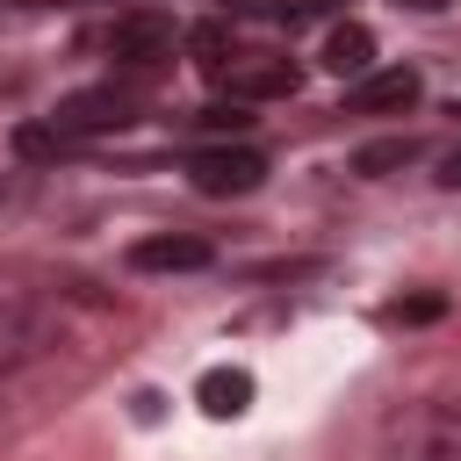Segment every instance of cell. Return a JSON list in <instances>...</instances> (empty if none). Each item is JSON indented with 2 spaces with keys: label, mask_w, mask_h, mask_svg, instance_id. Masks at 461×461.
<instances>
[{
  "label": "cell",
  "mask_w": 461,
  "mask_h": 461,
  "mask_svg": "<svg viewBox=\"0 0 461 461\" xmlns=\"http://www.w3.org/2000/svg\"><path fill=\"white\" fill-rule=\"evenodd\" d=\"M58 331H65V310H58L50 295H7V303H0V389H7L14 375H29V367L58 346Z\"/></svg>",
  "instance_id": "6da1fadb"
},
{
  "label": "cell",
  "mask_w": 461,
  "mask_h": 461,
  "mask_svg": "<svg viewBox=\"0 0 461 461\" xmlns=\"http://www.w3.org/2000/svg\"><path fill=\"white\" fill-rule=\"evenodd\" d=\"M389 454L396 461H461V411L447 403H411L389 418Z\"/></svg>",
  "instance_id": "7a4b0ae2"
},
{
  "label": "cell",
  "mask_w": 461,
  "mask_h": 461,
  "mask_svg": "<svg viewBox=\"0 0 461 461\" xmlns=\"http://www.w3.org/2000/svg\"><path fill=\"white\" fill-rule=\"evenodd\" d=\"M187 180H194V194H252L259 180H267V158L252 151V144H209V151H194L187 158Z\"/></svg>",
  "instance_id": "3957f363"
},
{
  "label": "cell",
  "mask_w": 461,
  "mask_h": 461,
  "mask_svg": "<svg viewBox=\"0 0 461 461\" xmlns=\"http://www.w3.org/2000/svg\"><path fill=\"white\" fill-rule=\"evenodd\" d=\"M130 115H137L130 94H115V86H86V94H65L50 122H58L65 137H108V130H130Z\"/></svg>",
  "instance_id": "277c9868"
},
{
  "label": "cell",
  "mask_w": 461,
  "mask_h": 461,
  "mask_svg": "<svg viewBox=\"0 0 461 461\" xmlns=\"http://www.w3.org/2000/svg\"><path fill=\"white\" fill-rule=\"evenodd\" d=\"M108 50H115V65L151 72V65L173 58V22H166V14H122V22L108 29Z\"/></svg>",
  "instance_id": "5b68a950"
},
{
  "label": "cell",
  "mask_w": 461,
  "mask_h": 461,
  "mask_svg": "<svg viewBox=\"0 0 461 461\" xmlns=\"http://www.w3.org/2000/svg\"><path fill=\"white\" fill-rule=\"evenodd\" d=\"M418 94H425V79H418L411 65H382V72H360V79H353L346 108H353V115H403Z\"/></svg>",
  "instance_id": "8992f818"
},
{
  "label": "cell",
  "mask_w": 461,
  "mask_h": 461,
  "mask_svg": "<svg viewBox=\"0 0 461 461\" xmlns=\"http://www.w3.org/2000/svg\"><path fill=\"white\" fill-rule=\"evenodd\" d=\"M209 259H216V245L194 238V230H166V238H137L130 245V267L137 274H202Z\"/></svg>",
  "instance_id": "52a82bcc"
},
{
  "label": "cell",
  "mask_w": 461,
  "mask_h": 461,
  "mask_svg": "<svg viewBox=\"0 0 461 461\" xmlns=\"http://www.w3.org/2000/svg\"><path fill=\"white\" fill-rule=\"evenodd\" d=\"M216 79L230 86V101H288V94L303 86V72H295L288 58H238V65H223Z\"/></svg>",
  "instance_id": "ba28073f"
},
{
  "label": "cell",
  "mask_w": 461,
  "mask_h": 461,
  "mask_svg": "<svg viewBox=\"0 0 461 461\" xmlns=\"http://www.w3.org/2000/svg\"><path fill=\"white\" fill-rule=\"evenodd\" d=\"M324 72H339V79H360V72H375V29L367 22H339L331 36H324Z\"/></svg>",
  "instance_id": "9c48e42d"
},
{
  "label": "cell",
  "mask_w": 461,
  "mask_h": 461,
  "mask_svg": "<svg viewBox=\"0 0 461 461\" xmlns=\"http://www.w3.org/2000/svg\"><path fill=\"white\" fill-rule=\"evenodd\" d=\"M194 403H202L209 418H245V411H252V375H245V367H202Z\"/></svg>",
  "instance_id": "30bf717a"
},
{
  "label": "cell",
  "mask_w": 461,
  "mask_h": 461,
  "mask_svg": "<svg viewBox=\"0 0 461 461\" xmlns=\"http://www.w3.org/2000/svg\"><path fill=\"white\" fill-rule=\"evenodd\" d=\"M411 158H418V137H375V144L353 151V173L360 180H382V173H403Z\"/></svg>",
  "instance_id": "8fae6325"
},
{
  "label": "cell",
  "mask_w": 461,
  "mask_h": 461,
  "mask_svg": "<svg viewBox=\"0 0 461 461\" xmlns=\"http://www.w3.org/2000/svg\"><path fill=\"white\" fill-rule=\"evenodd\" d=\"M382 317H389V324H439V317H447V295H439V288H418V295H396Z\"/></svg>",
  "instance_id": "7c38bea8"
},
{
  "label": "cell",
  "mask_w": 461,
  "mask_h": 461,
  "mask_svg": "<svg viewBox=\"0 0 461 461\" xmlns=\"http://www.w3.org/2000/svg\"><path fill=\"white\" fill-rule=\"evenodd\" d=\"M187 50H194V65H202V72H223L230 29H223V22H194V29H187Z\"/></svg>",
  "instance_id": "4fadbf2b"
},
{
  "label": "cell",
  "mask_w": 461,
  "mask_h": 461,
  "mask_svg": "<svg viewBox=\"0 0 461 461\" xmlns=\"http://www.w3.org/2000/svg\"><path fill=\"white\" fill-rule=\"evenodd\" d=\"M194 122H202L209 137H245V130H252V101H216V108H202Z\"/></svg>",
  "instance_id": "5bb4252c"
},
{
  "label": "cell",
  "mask_w": 461,
  "mask_h": 461,
  "mask_svg": "<svg viewBox=\"0 0 461 461\" xmlns=\"http://www.w3.org/2000/svg\"><path fill=\"white\" fill-rule=\"evenodd\" d=\"M14 151H22V158H58V151H65V130H58V122H22V130H14Z\"/></svg>",
  "instance_id": "9a60e30c"
},
{
  "label": "cell",
  "mask_w": 461,
  "mask_h": 461,
  "mask_svg": "<svg viewBox=\"0 0 461 461\" xmlns=\"http://www.w3.org/2000/svg\"><path fill=\"white\" fill-rule=\"evenodd\" d=\"M439 187H454V194H461V144L439 158Z\"/></svg>",
  "instance_id": "2e32d148"
},
{
  "label": "cell",
  "mask_w": 461,
  "mask_h": 461,
  "mask_svg": "<svg viewBox=\"0 0 461 461\" xmlns=\"http://www.w3.org/2000/svg\"><path fill=\"white\" fill-rule=\"evenodd\" d=\"M396 7H411V14H447L454 0H396Z\"/></svg>",
  "instance_id": "e0dca14e"
}]
</instances>
